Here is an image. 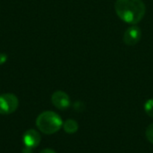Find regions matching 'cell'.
<instances>
[{
    "instance_id": "cell-6",
    "label": "cell",
    "mask_w": 153,
    "mask_h": 153,
    "mask_svg": "<svg viewBox=\"0 0 153 153\" xmlns=\"http://www.w3.org/2000/svg\"><path fill=\"white\" fill-rule=\"evenodd\" d=\"M40 139H41L40 134L33 129H30V130L26 131L24 135H23L24 145L26 147H29L31 149L37 147L39 144Z\"/></svg>"
},
{
    "instance_id": "cell-9",
    "label": "cell",
    "mask_w": 153,
    "mask_h": 153,
    "mask_svg": "<svg viewBox=\"0 0 153 153\" xmlns=\"http://www.w3.org/2000/svg\"><path fill=\"white\" fill-rule=\"evenodd\" d=\"M145 135H146L147 140L153 144V124L150 125L147 127L146 132H145Z\"/></svg>"
},
{
    "instance_id": "cell-2",
    "label": "cell",
    "mask_w": 153,
    "mask_h": 153,
    "mask_svg": "<svg viewBox=\"0 0 153 153\" xmlns=\"http://www.w3.org/2000/svg\"><path fill=\"white\" fill-rule=\"evenodd\" d=\"M36 125L41 133L53 134L58 132L63 126V121L56 113L53 111H44L38 117Z\"/></svg>"
},
{
    "instance_id": "cell-11",
    "label": "cell",
    "mask_w": 153,
    "mask_h": 153,
    "mask_svg": "<svg viewBox=\"0 0 153 153\" xmlns=\"http://www.w3.org/2000/svg\"><path fill=\"white\" fill-rule=\"evenodd\" d=\"M6 60H7V56L5 54H2L1 53L0 54V65L4 64L6 62Z\"/></svg>"
},
{
    "instance_id": "cell-10",
    "label": "cell",
    "mask_w": 153,
    "mask_h": 153,
    "mask_svg": "<svg viewBox=\"0 0 153 153\" xmlns=\"http://www.w3.org/2000/svg\"><path fill=\"white\" fill-rule=\"evenodd\" d=\"M74 108L75 110H77L78 112H82V110H84V104L81 101H77L75 102V104L74 105Z\"/></svg>"
},
{
    "instance_id": "cell-1",
    "label": "cell",
    "mask_w": 153,
    "mask_h": 153,
    "mask_svg": "<svg viewBox=\"0 0 153 153\" xmlns=\"http://www.w3.org/2000/svg\"><path fill=\"white\" fill-rule=\"evenodd\" d=\"M115 11L123 22L135 25L143 19L146 5L143 0H117Z\"/></svg>"
},
{
    "instance_id": "cell-7",
    "label": "cell",
    "mask_w": 153,
    "mask_h": 153,
    "mask_svg": "<svg viewBox=\"0 0 153 153\" xmlns=\"http://www.w3.org/2000/svg\"><path fill=\"white\" fill-rule=\"evenodd\" d=\"M63 127L65 133L69 134H75L78 131L79 126L78 123L74 120V119H67L65 123H63Z\"/></svg>"
},
{
    "instance_id": "cell-4",
    "label": "cell",
    "mask_w": 153,
    "mask_h": 153,
    "mask_svg": "<svg viewBox=\"0 0 153 153\" xmlns=\"http://www.w3.org/2000/svg\"><path fill=\"white\" fill-rule=\"evenodd\" d=\"M142 38V30L138 26H131L129 27L124 33L123 41L127 46H134L136 45Z\"/></svg>"
},
{
    "instance_id": "cell-8",
    "label": "cell",
    "mask_w": 153,
    "mask_h": 153,
    "mask_svg": "<svg viewBox=\"0 0 153 153\" xmlns=\"http://www.w3.org/2000/svg\"><path fill=\"white\" fill-rule=\"evenodd\" d=\"M144 110L146 114L153 118V99L148 100L144 104Z\"/></svg>"
},
{
    "instance_id": "cell-12",
    "label": "cell",
    "mask_w": 153,
    "mask_h": 153,
    "mask_svg": "<svg viewBox=\"0 0 153 153\" xmlns=\"http://www.w3.org/2000/svg\"><path fill=\"white\" fill-rule=\"evenodd\" d=\"M40 153H56L53 150H51V149H45V150H43L42 152H40Z\"/></svg>"
},
{
    "instance_id": "cell-5",
    "label": "cell",
    "mask_w": 153,
    "mask_h": 153,
    "mask_svg": "<svg viewBox=\"0 0 153 153\" xmlns=\"http://www.w3.org/2000/svg\"><path fill=\"white\" fill-rule=\"evenodd\" d=\"M51 101L53 105L61 110L66 109L70 107L71 105V100L67 93L62 91H56L52 94L51 97Z\"/></svg>"
},
{
    "instance_id": "cell-3",
    "label": "cell",
    "mask_w": 153,
    "mask_h": 153,
    "mask_svg": "<svg viewBox=\"0 0 153 153\" xmlns=\"http://www.w3.org/2000/svg\"><path fill=\"white\" fill-rule=\"evenodd\" d=\"M19 106V100L14 94L4 93L0 95V114L9 115L13 113Z\"/></svg>"
}]
</instances>
